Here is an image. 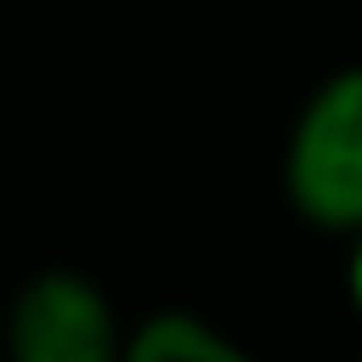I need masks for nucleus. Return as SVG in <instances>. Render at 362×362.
Returning <instances> with one entry per match:
<instances>
[{
	"label": "nucleus",
	"instance_id": "nucleus-1",
	"mask_svg": "<svg viewBox=\"0 0 362 362\" xmlns=\"http://www.w3.org/2000/svg\"><path fill=\"white\" fill-rule=\"evenodd\" d=\"M283 192L294 215L328 238L362 221V62L328 74L300 102L283 141Z\"/></svg>",
	"mask_w": 362,
	"mask_h": 362
},
{
	"label": "nucleus",
	"instance_id": "nucleus-2",
	"mask_svg": "<svg viewBox=\"0 0 362 362\" xmlns=\"http://www.w3.org/2000/svg\"><path fill=\"white\" fill-rule=\"evenodd\" d=\"M124 328L90 272L45 266L6 305V362H119Z\"/></svg>",
	"mask_w": 362,
	"mask_h": 362
},
{
	"label": "nucleus",
	"instance_id": "nucleus-3",
	"mask_svg": "<svg viewBox=\"0 0 362 362\" xmlns=\"http://www.w3.org/2000/svg\"><path fill=\"white\" fill-rule=\"evenodd\" d=\"M119 362H260V356L243 339H232L221 322H209L187 305H164L124 328Z\"/></svg>",
	"mask_w": 362,
	"mask_h": 362
},
{
	"label": "nucleus",
	"instance_id": "nucleus-4",
	"mask_svg": "<svg viewBox=\"0 0 362 362\" xmlns=\"http://www.w3.org/2000/svg\"><path fill=\"white\" fill-rule=\"evenodd\" d=\"M345 300H351V311L362 322V221L345 232Z\"/></svg>",
	"mask_w": 362,
	"mask_h": 362
}]
</instances>
